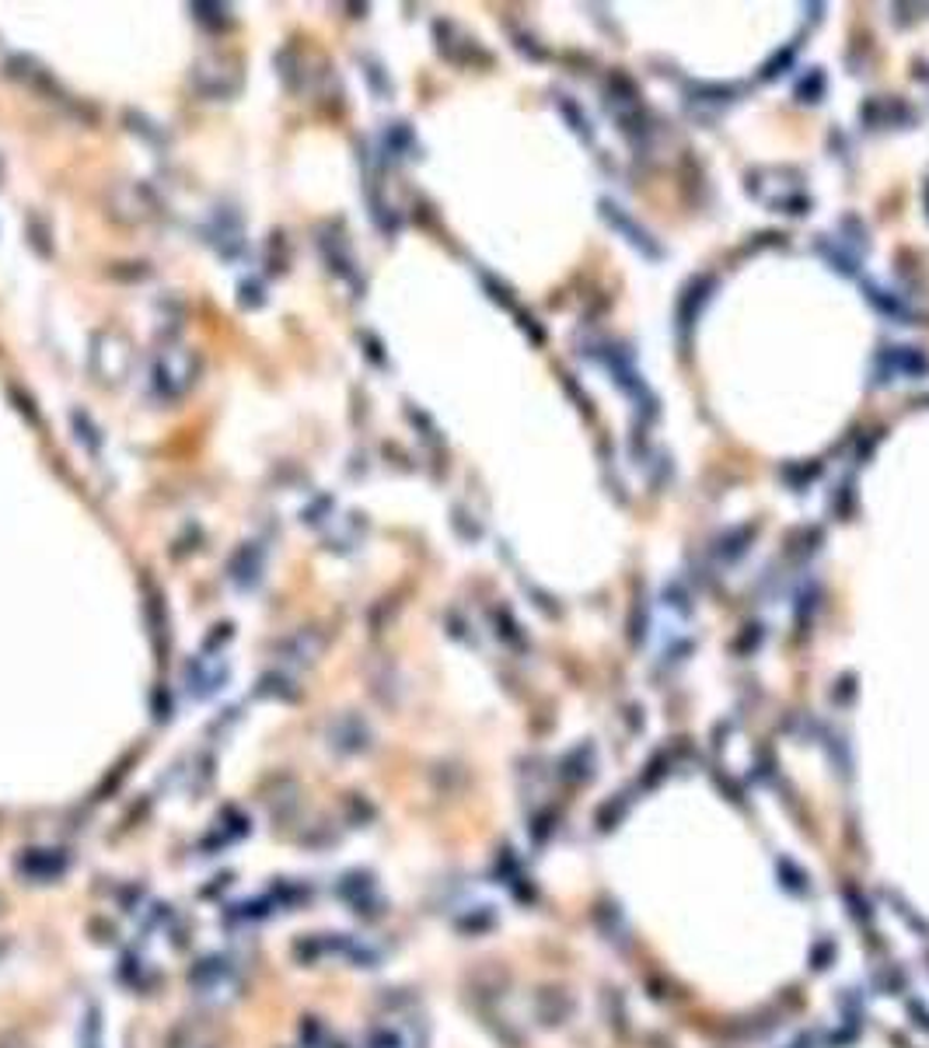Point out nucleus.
<instances>
[{
	"label": "nucleus",
	"mask_w": 929,
	"mask_h": 1048,
	"mask_svg": "<svg viewBox=\"0 0 929 1048\" xmlns=\"http://www.w3.org/2000/svg\"><path fill=\"white\" fill-rule=\"evenodd\" d=\"M235 982H238L235 969H231L227 961H221V958H210V961L200 964V969H196V986H200L203 996H214V999H217V996H224L227 989H235Z\"/></svg>",
	"instance_id": "f257e3e1"
}]
</instances>
